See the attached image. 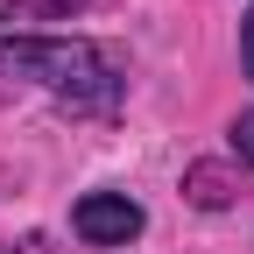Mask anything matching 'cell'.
<instances>
[{
    "mask_svg": "<svg viewBox=\"0 0 254 254\" xmlns=\"http://www.w3.org/2000/svg\"><path fill=\"white\" fill-rule=\"evenodd\" d=\"M0 71L43 85L71 113H113L127 92V78L92 36H0Z\"/></svg>",
    "mask_w": 254,
    "mask_h": 254,
    "instance_id": "cell-1",
    "label": "cell"
},
{
    "mask_svg": "<svg viewBox=\"0 0 254 254\" xmlns=\"http://www.w3.org/2000/svg\"><path fill=\"white\" fill-rule=\"evenodd\" d=\"M240 57H247V71H254V7H247V21H240Z\"/></svg>",
    "mask_w": 254,
    "mask_h": 254,
    "instance_id": "cell-6",
    "label": "cell"
},
{
    "mask_svg": "<svg viewBox=\"0 0 254 254\" xmlns=\"http://www.w3.org/2000/svg\"><path fill=\"white\" fill-rule=\"evenodd\" d=\"M226 134H233V163H247V170H254V106L226 127Z\"/></svg>",
    "mask_w": 254,
    "mask_h": 254,
    "instance_id": "cell-5",
    "label": "cell"
},
{
    "mask_svg": "<svg viewBox=\"0 0 254 254\" xmlns=\"http://www.w3.org/2000/svg\"><path fill=\"white\" fill-rule=\"evenodd\" d=\"M184 190H190V205H205V212L233 205V184H226L219 163H190V170H184Z\"/></svg>",
    "mask_w": 254,
    "mask_h": 254,
    "instance_id": "cell-4",
    "label": "cell"
},
{
    "mask_svg": "<svg viewBox=\"0 0 254 254\" xmlns=\"http://www.w3.org/2000/svg\"><path fill=\"white\" fill-rule=\"evenodd\" d=\"M85 0H0V36H36V21H71Z\"/></svg>",
    "mask_w": 254,
    "mask_h": 254,
    "instance_id": "cell-3",
    "label": "cell"
},
{
    "mask_svg": "<svg viewBox=\"0 0 254 254\" xmlns=\"http://www.w3.org/2000/svg\"><path fill=\"white\" fill-rule=\"evenodd\" d=\"M148 226V212L127 198V190H85V198L71 205V233L85 247H134Z\"/></svg>",
    "mask_w": 254,
    "mask_h": 254,
    "instance_id": "cell-2",
    "label": "cell"
}]
</instances>
